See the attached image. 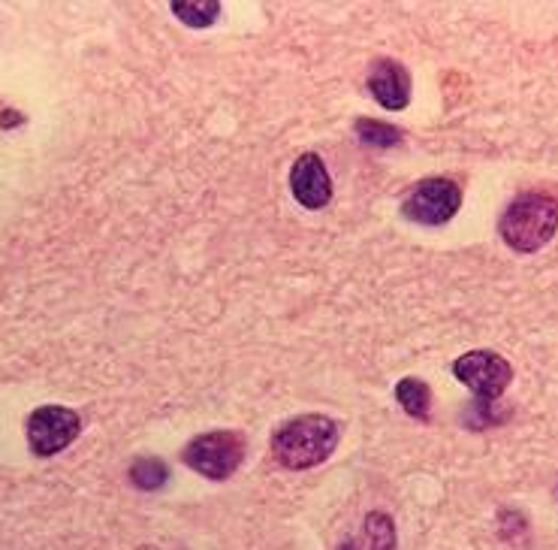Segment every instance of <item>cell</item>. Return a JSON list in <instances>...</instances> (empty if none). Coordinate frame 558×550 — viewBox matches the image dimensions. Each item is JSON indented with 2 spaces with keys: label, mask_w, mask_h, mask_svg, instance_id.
Returning <instances> with one entry per match:
<instances>
[{
  "label": "cell",
  "mask_w": 558,
  "mask_h": 550,
  "mask_svg": "<svg viewBox=\"0 0 558 550\" xmlns=\"http://www.w3.org/2000/svg\"><path fill=\"white\" fill-rule=\"evenodd\" d=\"M453 375L474 393L471 406H495L507 384L513 381V367L495 351H468L453 363Z\"/></svg>",
  "instance_id": "5"
},
{
  "label": "cell",
  "mask_w": 558,
  "mask_h": 550,
  "mask_svg": "<svg viewBox=\"0 0 558 550\" xmlns=\"http://www.w3.org/2000/svg\"><path fill=\"white\" fill-rule=\"evenodd\" d=\"M558 230V196L546 191H525L507 203L498 222V234L507 249L520 254L541 251Z\"/></svg>",
  "instance_id": "2"
},
{
  "label": "cell",
  "mask_w": 558,
  "mask_h": 550,
  "mask_svg": "<svg viewBox=\"0 0 558 550\" xmlns=\"http://www.w3.org/2000/svg\"><path fill=\"white\" fill-rule=\"evenodd\" d=\"M169 10L187 27H208L221 15V0H175L169 3Z\"/></svg>",
  "instance_id": "10"
},
{
  "label": "cell",
  "mask_w": 558,
  "mask_h": 550,
  "mask_svg": "<svg viewBox=\"0 0 558 550\" xmlns=\"http://www.w3.org/2000/svg\"><path fill=\"white\" fill-rule=\"evenodd\" d=\"M356 136H360V143L372 145V148H396L404 140V133L396 124L375 121V118H360L356 121Z\"/></svg>",
  "instance_id": "12"
},
{
  "label": "cell",
  "mask_w": 558,
  "mask_h": 550,
  "mask_svg": "<svg viewBox=\"0 0 558 550\" xmlns=\"http://www.w3.org/2000/svg\"><path fill=\"white\" fill-rule=\"evenodd\" d=\"M82 432V418L73 408L39 406L27 418V445L37 457H54L70 447Z\"/></svg>",
  "instance_id": "6"
},
{
  "label": "cell",
  "mask_w": 558,
  "mask_h": 550,
  "mask_svg": "<svg viewBox=\"0 0 558 550\" xmlns=\"http://www.w3.org/2000/svg\"><path fill=\"white\" fill-rule=\"evenodd\" d=\"M336 550H360V548H356V541H353V538H344Z\"/></svg>",
  "instance_id": "15"
},
{
  "label": "cell",
  "mask_w": 558,
  "mask_h": 550,
  "mask_svg": "<svg viewBox=\"0 0 558 550\" xmlns=\"http://www.w3.org/2000/svg\"><path fill=\"white\" fill-rule=\"evenodd\" d=\"M459 206H462V188L447 176H432L408 191L402 200V215L423 227H441L453 222Z\"/></svg>",
  "instance_id": "4"
},
{
  "label": "cell",
  "mask_w": 558,
  "mask_h": 550,
  "mask_svg": "<svg viewBox=\"0 0 558 550\" xmlns=\"http://www.w3.org/2000/svg\"><path fill=\"white\" fill-rule=\"evenodd\" d=\"M245 435L235 430H211L191 439L182 451L187 469L208 481H227L245 459Z\"/></svg>",
  "instance_id": "3"
},
{
  "label": "cell",
  "mask_w": 558,
  "mask_h": 550,
  "mask_svg": "<svg viewBox=\"0 0 558 550\" xmlns=\"http://www.w3.org/2000/svg\"><path fill=\"white\" fill-rule=\"evenodd\" d=\"M290 191L296 196L302 210H324L332 200V179L326 170L324 157L317 152H305L296 157V164L290 167Z\"/></svg>",
  "instance_id": "7"
},
{
  "label": "cell",
  "mask_w": 558,
  "mask_h": 550,
  "mask_svg": "<svg viewBox=\"0 0 558 550\" xmlns=\"http://www.w3.org/2000/svg\"><path fill=\"white\" fill-rule=\"evenodd\" d=\"M396 399L411 418L428 420V415H432V391H428L426 381L414 379V375L396 384Z\"/></svg>",
  "instance_id": "9"
},
{
  "label": "cell",
  "mask_w": 558,
  "mask_h": 550,
  "mask_svg": "<svg viewBox=\"0 0 558 550\" xmlns=\"http://www.w3.org/2000/svg\"><path fill=\"white\" fill-rule=\"evenodd\" d=\"M365 538L372 550H399V536L390 514L384 511H368L365 514Z\"/></svg>",
  "instance_id": "13"
},
{
  "label": "cell",
  "mask_w": 558,
  "mask_h": 550,
  "mask_svg": "<svg viewBox=\"0 0 558 550\" xmlns=\"http://www.w3.org/2000/svg\"><path fill=\"white\" fill-rule=\"evenodd\" d=\"M365 85H368V94L375 97L377 104L384 106V109H390V112H402L404 106L411 104V76L392 58L375 61L372 70H368Z\"/></svg>",
  "instance_id": "8"
},
{
  "label": "cell",
  "mask_w": 558,
  "mask_h": 550,
  "mask_svg": "<svg viewBox=\"0 0 558 550\" xmlns=\"http://www.w3.org/2000/svg\"><path fill=\"white\" fill-rule=\"evenodd\" d=\"M169 481V466L160 457H140L131 463V485L136 490H160Z\"/></svg>",
  "instance_id": "11"
},
{
  "label": "cell",
  "mask_w": 558,
  "mask_h": 550,
  "mask_svg": "<svg viewBox=\"0 0 558 550\" xmlns=\"http://www.w3.org/2000/svg\"><path fill=\"white\" fill-rule=\"evenodd\" d=\"M341 423L326 415H299L272 432V457L278 466L305 471L336 454Z\"/></svg>",
  "instance_id": "1"
},
{
  "label": "cell",
  "mask_w": 558,
  "mask_h": 550,
  "mask_svg": "<svg viewBox=\"0 0 558 550\" xmlns=\"http://www.w3.org/2000/svg\"><path fill=\"white\" fill-rule=\"evenodd\" d=\"M19 124V121H22V116H19V112H13V109H7V112H3V118H0V128H10V124Z\"/></svg>",
  "instance_id": "14"
}]
</instances>
